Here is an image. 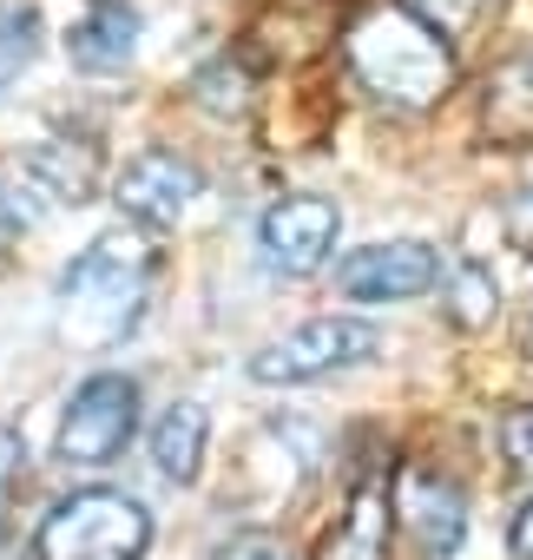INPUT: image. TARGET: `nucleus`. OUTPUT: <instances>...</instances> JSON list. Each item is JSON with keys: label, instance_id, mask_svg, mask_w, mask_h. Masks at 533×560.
I'll use <instances>...</instances> for the list:
<instances>
[{"label": "nucleus", "instance_id": "25", "mask_svg": "<svg viewBox=\"0 0 533 560\" xmlns=\"http://www.w3.org/2000/svg\"><path fill=\"white\" fill-rule=\"evenodd\" d=\"M93 8H126V0H93Z\"/></svg>", "mask_w": 533, "mask_h": 560}, {"label": "nucleus", "instance_id": "16", "mask_svg": "<svg viewBox=\"0 0 533 560\" xmlns=\"http://www.w3.org/2000/svg\"><path fill=\"white\" fill-rule=\"evenodd\" d=\"M40 54V8L34 0H0V86H14Z\"/></svg>", "mask_w": 533, "mask_h": 560}, {"label": "nucleus", "instance_id": "2", "mask_svg": "<svg viewBox=\"0 0 533 560\" xmlns=\"http://www.w3.org/2000/svg\"><path fill=\"white\" fill-rule=\"evenodd\" d=\"M152 244L145 231H99L67 270H60V330L80 343H112L132 330L145 291H152Z\"/></svg>", "mask_w": 533, "mask_h": 560}, {"label": "nucleus", "instance_id": "7", "mask_svg": "<svg viewBox=\"0 0 533 560\" xmlns=\"http://www.w3.org/2000/svg\"><path fill=\"white\" fill-rule=\"evenodd\" d=\"M441 284V257L422 237H389V244H363L336 264V291L356 304H408L422 291Z\"/></svg>", "mask_w": 533, "mask_h": 560}, {"label": "nucleus", "instance_id": "6", "mask_svg": "<svg viewBox=\"0 0 533 560\" xmlns=\"http://www.w3.org/2000/svg\"><path fill=\"white\" fill-rule=\"evenodd\" d=\"M336 231H343V211L330 198L297 191V198H277L257 218V250L277 277H317L336 250Z\"/></svg>", "mask_w": 533, "mask_h": 560}, {"label": "nucleus", "instance_id": "5", "mask_svg": "<svg viewBox=\"0 0 533 560\" xmlns=\"http://www.w3.org/2000/svg\"><path fill=\"white\" fill-rule=\"evenodd\" d=\"M376 350H382L376 324H363V317H317V324L291 330L284 343L257 350V357H250V376H257V383L297 389V383H323V376H336V370H356V363H369Z\"/></svg>", "mask_w": 533, "mask_h": 560}, {"label": "nucleus", "instance_id": "10", "mask_svg": "<svg viewBox=\"0 0 533 560\" xmlns=\"http://www.w3.org/2000/svg\"><path fill=\"white\" fill-rule=\"evenodd\" d=\"M481 132L507 152L533 145V54H513L481 86Z\"/></svg>", "mask_w": 533, "mask_h": 560}, {"label": "nucleus", "instance_id": "11", "mask_svg": "<svg viewBox=\"0 0 533 560\" xmlns=\"http://www.w3.org/2000/svg\"><path fill=\"white\" fill-rule=\"evenodd\" d=\"M402 527L415 534V553H422V560H448V553L461 547V534H467V501H461V488H448V481H435V475H415L408 494H402Z\"/></svg>", "mask_w": 533, "mask_h": 560}, {"label": "nucleus", "instance_id": "17", "mask_svg": "<svg viewBox=\"0 0 533 560\" xmlns=\"http://www.w3.org/2000/svg\"><path fill=\"white\" fill-rule=\"evenodd\" d=\"M191 93H198L204 113H244V100H250V73L230 67V60H211V67L191 80Z\"/></svg>", "mask_w": 533, "mask_h": 560}, {"label": "nucleus", "instance_id": "9", "mask_svg": "<svg viewBox=\"0 0 533 560\" xmlns=\"http://www.w3.org/2000/svg\"><path fill=\"white\" fill-rule=\"evenodd\" d=\"M389 527H395V501H389V475H363L343 521L323 534L317 560H389Z\"/></svg>", "mask_w": 533, "mask_h": 560}, {"label": "nucleus", "instance_id": "14", "mask_svg": "<svg viewBox=\"0 0 533 560\" xmlns=\"http://www.w3.org/2000/svg\"><path fill=\"white\" fill-rule=\"evenodd\" d=\"M204 435H211L204 409H198V402H171V409L158 416V429H152V462H158V475L178 481V488H191L198 468H204Z\"/></svg>", "mask_w": 533, "mask_h": 560}, {"label": "nucleus", "instance_id": "20", "mask_svg": "<svg viewBox=\"0 0 533 560\" xmlns=\"http://www.w3.org/2000/svg\"><path fill=\"white\" fill-rule=\"evenodd\" d=\"M500 231H507V244H513V250H526V257H533V185H520V191L500 205Z\"/></svg>", "mask_w": 533, "mask_h": 560}, {"label": "nucleus", "instance_id": "4", "mask_svg": "<svg viewBox=\"0 0 533 560\" xmlns=\"http://www.w3.org/2000/svg\"><path fill=\"white\" fill-rule=\"evenodd\" d=\"M139 435V383L119 370H99L73 389L67 416H60V462L73 468H106L126 455V442Z\"/></svg>", "mask_w": 533, "mask_h": 560}, {"label": "nucleus", "instance_id": "18", "mask_svg": "<svg viewBox=\"0 0 533 560\" xmlns=\"http://www.w3.org/2000/svg\"><path fill=\"white\" fill-rule=\"evenodd\" d=\"M408 14H422L428 27H441L448 40L461 34V27H474V14H481V0H402Z\"/></svg>", "mask_w": 533, "mask_h": 560}, {"label": "nucleus", "instance_id": "23", "mask_svg": "<svg viewBox=\"0 0 533 560\" xmlns=\"http://www.w3.org/2000/svg\"><path fill=\"white\" fill-rule=\"evenodd\" d=\"M513 560H533V501L513 514Z\"/></svg>", "mask_w": 533, "mask_h": 560}, {"label": "nucleus", "instance_id": "13", "mask_svg": "<svg viewBox=\"0 0 533 560\" xmlns=\"http://www.w3.org/2000/svg\"><path fill=\"white\" fill-rule=\"evenodd\" d=\"M27 172H34V185H40L54 205H86V198L99 191V152L80 145V139H47V145H34Z\"/></svg>", "mask_w": 533, "mask_h": 560}, {"label": "nucleus", "instance_id": "24", "mask_svg": "<svg viewBox=\"0 0 533 560\" xmlns=\"http://www.w3.org/2000/svg\"><path fill=\"white\" fill-rule=\"evenodd\" d=\"M526 350H533V304H526Z\"/></svg>", "mask_w": 533, "mask_h": 560}, {"label": "nucleus", "instance_id": "22", "mask_svg": "<svg viewBox=\"0 0 533 560\" xmlns=\"http://www.w3.org/2000/svg\"><path fill=\"white\" fill-rule=\"evenodd\" d=\"M21 435L8 429V422H0V508H8V488H14V475H21Z\"/></svg>", "mask_w": 533, "mask_h": 560}, {"label": "nucleus", "instance_id": "12", "mask_svg": "<svg viewBox=\"0 0 533 560\" xmlns=\"http://www.w3.org/2000/svg\"><path fill=\"white\" fill-rule=\"evenodd\" d=\"M132 54H139V14L132 8H93L67 34V60L80 73H126Z\"/></svg>", "mask_w": 533, "mask_h": 560}, {"label": "nucleus", "instance_id": "15", "mask_svg": "<svg viewBox=\"0 0 533 560\" xmlns=\"http://www.w3.org/2000/svg\"><path fill=\"white\" fill-rule=\"evenodd\" d=\"M494 311H500V277L487 264L461 257L448 270V324L454 330H481V324H494Z\"/></svg>", "mask_w": 533, "mask_h": 560}, {"label": "nucleus", "instance_id": "21", "mask_svg": "<svg viewBox=\"0 0 533 560\" xmlns=\"http://www.w3.org/2000/svg\"><path fill=\"white\" fill-rule=\"evenodd\" d=\"M217 560H297V553H291L277 534H237V540H230Z\"/></svg>", "mask_w": 533, "mask_h": 560}, {"label": "nucleus", "instance_id": "8", "mask_svg": "<svg viewBox=\"0 0 533 560\" xmlns=\"http://www.w3.org/2000/svg\"><path fill=\"white\" fill-rule=\"evenodd\" d=\"M198 198H204V172H198L191 159H178V152H139V159L119 172V185H112V205H119L132 224H152V231L178 224Z\"/></svg>", "mask_w": 533, "mask_h": 560}, {"label": "nucleus", "instance_id": "19", "mask_svg": "<svg viewBox=\"0 0 533 560\" xmlns=\"http://www.w3.org/2000/svg\"><path fill=\"white\" fill-rule=\"evenodd\" d=\"M500 448H507V462H513L520 475H533V402L500 416Z\"/></svg>", "mask_w": 533, "mask_h": 560}, {"label": "nucleus", "instance_id": "1", "mask_svg": "<svg viewBox=\"0 0 533 560\" xmlns=\"http://www.w3.org/2000/svg\"><path fill=\"white\" fill-rule=\"evenodd\" d=\"M350 67L356 80L395 106V113H428L454 93V47L441 27H428L408 8H376L350 27Z\"/></svg>", "mask_w": 533, "mask_h": 560}, {"label": "nucleus", "instance_id": "3", "mask_svg": "<svg viewBox=\"0 0 533 560\" xmlns=\"http://www.w3.org/2000/svg\"><path fill=\"white\" fill-rule=\"evenodd\" d=\"M152 514L119 488H80L47 508L34 553L40 560H145Z\"/></svg>", "mask_w": 533, "mask_h": 560}, {"label": "nucleus", "instance_id": "26", "mask_svg": "<svg viewBox=\"0 0 533 560\" xmlns=\"http://www.w3.org/2000/svg\"><path fill=\"white\" fill-rule=\"evenodd\" d=\"M0 237H8V205H0Z\"/></svg>", "mask_w": 533, "mask_h": 560}]
</instances>
